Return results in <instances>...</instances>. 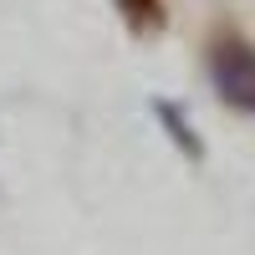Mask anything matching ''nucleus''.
<instances>
[{
    "label": "nucleus",
    "instance_id": "nucleus-1",
    "mask_svg": "<svg viewBox=\"0 0 255 255\" xmlns=\"http://www.w3.org/2000/svg\"><path fill=\"white\" fill-rule=\"evenodd\" d=\"M209 82L225 108H235L245 118H255V46L235 31H220L209 41Z\"/></svg>",
    "mask_w": 255,
    "mask_h": 255
},
{
    "label": "nucleus",
    "instance_id": "nucleus-2",
    "mask_svg": "<svg viewBox=\"0 0 255 255\" xmlns=\"http://www.w3.org/2000/svg\"><path fill=\"white\" fill-rule=\"evenodd\" d=\"M153 113H158V123H163V133L174 138V148H184V158H189V163H204V138L194 133V123H189L174 102H153Z\"/></svg>",
    "mask_w": 255,
    "mask_h": 255
},
{
    "label": "nucleus",
    "instance_id": "nucleus-3",
    "mask_svg": "<svg viewBox=\"0 0 255 255\" xmlns=\"http://www.w3.org/2000/svg\"><path fill=\"white\" fill-rule=\"evenodd\" d=\"M118 10H123V20H128L133 36H158L163 20H168L163 0H118Z\"/></svg>",
    "mask_w": 255,
    "mask_h": 255
}]
</instances>
